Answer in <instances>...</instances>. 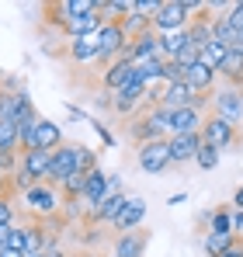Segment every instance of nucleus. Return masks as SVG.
Segmentation results:
<instances>
[{"instance_id": "obj_19", "label": "nucleus", "mask_w": 243, "mask_h": 257, "mask_svg": "<svg viewBox=\"0 0 243 257\" xmlns=\"http://www.w3.org/2000/svg\"><path fill=\"white\" fill-rule=\"evenodd\" d=\"M195 90L184 84H170V87H163V97H160V108H167V111H181V108H191L195 104Z\"/></svg>"}, {"instance_id": "obj_50", "label": "nucleus", "mask_w": 243, "mask_h": 257, "mask_svg": "<svg viewBox=\"0 0 243 257\" xmlns=\"http://www.w3.org/2000/svg\"><path fill=\"white\" fill-rule=\"evenodd\" d=\"M7 236H11V226H0V250L7 247Z\"/></svg>"}, {"instance_id": "obj_44", "label": "nucleus", "mask_w": 243, "mask_h": 257, "mask_svg": "<svg viewBox=\"0 0 243 257\" xmlns=\"http://www.w3.org/2000/svg\"><path fill=\"white\" fill-rule=\"evenodd\" d=\"M7 250L28 254V247H25V226H11V236H7Z\"/></svg>"}, {"instance_id": "obj_37", "label": "nucleus", "mask_w": 243, "mask_h": 257, "mask_svg": "<svg viewBox=\"0 0 243 257\" xmlns=\"http://www.w3.org/2000/svg\"><path fill=\"white\" fill-rule=\"evenodd\" d=\"M59 191L66 195V202H77V198L83 195V174H70V177L59 184Z\"/></svg>"}, {"instance_id": "obj_3", "label": "nucleus", "mask_w": 243, "mask_h": 257, "mask_svg": "<svg viewBox=\"0 0 243 257\" xmlns=\"http://www.w3.org/2000/svg\"><path fill=\"white\" fill-rule=\"evenodd\" d=\"M125 49H129V39H125L122 25H118V21H104L101 32H97V66L115 63Z\"/></svg>"}, {"instance_id": "obj_53", "label": "nucleus", "mask_w": 243, "mask_h": 257, "mask_svg": "<svg viewBox=\"0 0 243 257\" xmlns=\"http://www.w3.org/2000/svg\"><path fill=\"white\" fill-rule=\"evenodd\" d=\"M45 257H66V254H63V250H49Z\"/></svg>"}, {"instance_id": "obj_24", "label": "nucleus", "mask_w": 243, "mask_h": 257, "mask_svg": "<svg viewBox=\"0 0 243 257\" xmlns=\"http://www.w3.org/2000/svg\"><path fill=\"white\" fill-rule=\"evenodd\" d=\"M163 63H167L163 56H157V59H139V63H136V80L146 87V90L157 87L163 80Z\"/></svg>"}, {"instance_id": "obj_49", "label": "nucleus", "mask_w": 243, "mask_h": 257, "mask_svg": "<svg viewBox=\"0 0 243 257\" xmlns=\"http://www.w3.org/2000/svg\"><path fill=\"white\" fill-rule=\"evenodd\" d=\"M233 209H240V212H243V184L233 191Z\"/></svg>"}, {"instance_id": "obj_52", "label": "nucleus", "mask_w": 243, "mask_h": 257, "mask_svg": "<svg viewBox=\"0 0 243 257\" xmlns=\"http://www.w3.org/2000/svg\"><path fill=\"white\" fill-rule=\"evenodd\" d=\"M0 257H25V254H18V250H7V247H4V250H0Z\"/></svg>"}, {"instance_id": "obj_25", "label": "nucleus", "mask_w": 243, "mask_h": 257, "mask_svg": "<svg viewBox=\"0 0 243 257\" xmlns=\"http://www.w3.org/2000/svg\"><path fill=\"white\" fill-rule=\"evenodd\" d=\"M101 25H104V18H101V14H87V18H77V21H66V25H63V35H66V39L97 35V32H101Z\"/></svg>"}, {"instance_id": "obj_7", "label": "nucleus", "mask_w": 243, "mask_h": 257, "mask_svg": "<svg viewBox=\"0 0 243 257\" xmlns=\"http://www.w3.org/2000/svg\"><path fill=\"white\" fill-rule=\"evenodd\" d=\"M188 11H184V4L181 0H163V7L157 11V18H153V32L157 35H167V32H181V28H188Z\"/></svg>"}, {"instance_id": "obj_39", "label": "nucleus", "mask_w": 243, "mask_h": 257, "mask_svg": "<svg viewBox=\"0 0 243 257\" xmlns=\"http://www.w3.org/2000/svg\"><path fill=\"white\" fill-rule=\"evenodd\" d=\"M35 139H39V118L21 125V153L25 150H35Z\"/></svg>"}, {"instance_id": "obj_28", "label": "nucleus", "mask_w": 243, "mask_h": 257, "mask_svg": "<svg viewBox=\"0 0 243 257\" xmlns=\"http://www.w3.org/2000/svg\"><path fill=\"white\" fill-rule=\"evenodd\" d=\"M219 77H222L226 84L243 87V52H240V49H229V52H226L222 66H219Z\"/></svg>"}, {"instance_id": "obj_34", "label": "nucleus", "mask_w": 243, "mask_h": 257, "mask_svg": "<svg viewBox=\"0 0 243 257\" xmlns=\"http://www.w3.org/2000/svg\"><path fill=\"white\" fill-rule=\"evenodd\" d=\"M73 150H77V171L80 174H90L97 167V153L90 150V146H83V143H73Z\"/></svg>"}, {"instance_id": "obj_43", "label": "nucleus", "mask_w": 243, "mask_h": 257, "mask_svg": "<svg viewBox=\"0 0 243 257\" xmlns=\"http://www.w3.org/2000/svg\"><path fill=\"white\" fill-rule=\"evenodd\" d=\"M198 59H202V52H198L195 45H188V49H181V52H177V59H174V63H177L181 70H191Z\"/></svg>"}, {"instance_id": "obj_55", "label": "nucleus", "mask_w": 243, "mask_h": 257, "mask_svg": "<svg viewBox=\"0 0 243 257\" xmlns=\"http://www.w3.org/2000/svg\"><path fill=\"white\" fill-rule=\"evenodd\" d=\"M25 257H45V254H25Z\"/></svg>"}, {"instance_id": "obj_26", "label": "nucleus", "mask_w": 243, "mask_h": 257, "mask_svg": "<svg viewBox=\"0 0 243 257\" xmlns=\"http://www.w3.org/2000/svg\"><path fill=\"white\" fill-rule=\"evenodd\" d=\"M63 146V128L49 118H39V139H35V150H45V153H56Z\"/></svg>"}, {"instance_id": "obj_36", "label": "nucleus", "mask_w": 243, "mask_h": 257, "mask_svg": "<svg viewBox=\"0 0 243 257\" xmlns=\"http://www.w3.org/2000/svg\"><path fill=\"white\" fill-rule=\"evenodd\" d=\"M7 181H11V188H14V191H18V195H25V191H28V188H35V184H42V181H35V177H32V174L25 171V167H21V164H18V171L11 174V177H7Z\"/></svg>"}, {"instance_id": "obj_14", "label": "nucleus", "mask_w": 243, "mask_h": 257, "mask_svg": "<svg viewBox=\"0 0 243 257\" xmlns=\"http://www.w3.org/2000/svg\"><path fill=\"white\" fill-rule=\"evenodd\" d=\"M122 56H125V59H129L132 66H136L139 59H157V56H163V52H160V35H157V32L150 28L146 35L132 39V42H129V49H125Z\"/></svg>"}, {"instance_id": "obj_45", "label": "nucleus", "mask_w": 243, "mask_h": 257, "mask_svg": "<svg viewBox=\"0 0 243 257\" xmlns=\"http://www.w3.org/2000/svg\"><path fill=\"white\" fill-rule=\"evenodd\" d=\"M0 226H18L14 222V205H11L7 195H0Z\"/></svg>"}, {"instance_id": "obj_56", "label": "nucleus", "mask_w": 243, "mask_h": 257, "mask_svg": "<svg viewBox=\"0 0 243 257\" xmlns=\"http://www.w3.org/2000/svg\"><path fill=\"white\" fill-rule=\"evenodd\" d=\"M0 181H4V171H0Z\"/></svg>"}, {"instance_id": "obj_29", "label": "nucleus", "mask_w": 243, "mask_h": 257, "mask_svg": "<svg viewBox=\"0 0 243 257\" xmlns=\"http://www.w3.org/2000/svg\"><path fill=\"white\" fill-rule=\"evenodd\" d=\"M188 45H191V39H188V28L160 35V52H163V59H177V52H181V49H188Z\"/></svg>"}, {"instance_id": "obj_5", "label": "nucleus", "mask_w": 243, "mask_h": 257, "mask_svg": "<svg viewBox=\"0 0 243 257\" xmlns=\"http://www.w3.org/2000/svg\"><path fill=\"white\" fill-rule=\"evenodd\" d=\"M21 198H25L28 212L39 215V219H49V215L59 212V195H56V188H52V184H45V181L35 184V188H28Z\"/></svg>"}, {"instance_id": "obj_15", "label": "nucleus", "mask_w": 243, "mask_h": 257, "mask_svg": "<svg viewBox=\"0 0 243 257\" xmlns=\"http://www.w3.org/2000/svg\"><path fill=\"white\" fill-rule=\"evenodd\" d=\"M205 115L198 108H181V111H170V125H167V136H195L202 132Z\"/></svg>"}, {"instance_id": "obj_13", "label": "nucleus", "mask_w": 243, "mask_h": 257, "mask_svg": "<svg viewBox=\"0 0 243 257\" xmlns=\"http://www.w3.org/2000/svg\"><path fill=\"white\" fill-rule=\"evenodd\" d=\"M198 150H202V132H195V136H167L170 164H188V160H195Z\"/></svg>"}, {"instance_id": "obj_42", "label": "nucleus", "mask_w": 243, "mask_h": 257, "mask_svg": "<svg viewBox=\"0 0 243 257\" xmlns=\"http://www.w3.org/2000/svg\"><path fill=\"white\" fill-rule=\"evenodd\" d=\"M226 21L233 25V32H236V35H243V0H233V4H229Z\"/></svg>"}, {"instance_id": "obj_46", "label": "nucleus", "mask_w": 243, "mask_h": 257, "mask_svg": "<svg viewBox=\"0 0 243 257\" xmlns=\"http://www.w3.org/2000/svg\"><path fill=\"white\" fill-rule=\"evenodd\" d=\"M94 128H97V136H101V143H104V146H115V136H111L108 128L101 125V122H94Z\"/></svg>"}, {"instance_id": "obj_38", "label": "nucleus", "mask_w": 243, "mask_h": 257, "mask_svg": "<svg viewBox=\"0 0 243 257\" xmlns=\"http://www.w3.org/2000/svg\"><path fill=\"white\" fill-rule=\"evenodd\" d=\"M195 164H198L202 171H215V167H219V150H212V146L202 143V150L195 153Z\"/></svg>"}, {"instance_id": "obj_4", "label": "nucleus", "mask_w": 243, "mask_h": 257, "mask_svg": "<svg viewBox=\"0 0 243 257\" xmlns=\"http://www.w3.org/2000/svg\"><path fill=\"white\" fill-rule=\"evenodd\" d=\"M240 139V128L233 125V122H226V118H219V115H205V122H202V143L205 146H212V150H226V146H233Z\"/></svg>"}, {"instance_id": "obj_2", "label": "nucleus", "mask_w": 243, "mask_h": 257, "mask_svg": "<svg viewBox=\"0 0 243 257\" xmlns=\"http://www.w3.org/2000/svg\"><path fill=\"white\" fill-rule=\"evenodd\" d=\"M208 108H212V115H219V118H226V122H233L240 128L243 125V87L236 84L215 87L208 94Z\"/></svg>"}, {"instance_id": "obj_9", "label": "nucleus", "mask_w": 243, "mask_h": 257, "mask_svg": "<svg viewBox=\"0 0 243 257\" xmlns=\"http://www.w3.org/2000/svg\"><path fill=\"white\" fill-rule=\"evenodd\" d=\"M143 108H146V87L139 84V80H132L129 87H122L118 94L111 97V111L115 115H136Z\"/></svg>"}, {"instance_id": "obj_27", "label": "nucleus", "mask_w": 243, "mask_h": 257, "mask_svg": "<svg viewBox=\"0 0 243 257\" xmlns=\"http://www.w3.org/2000/svg\"><path fill=\"white\" fill-rule=\"evenodd\" d=\"M21 153V125L0 118V157H18Z\"/></svg>"}, {"instance_id": "obj_12", "label": "nucleus", "mask_w": 243, "mask_h": 257, "mask_svg": "<svg viewBox=\"0 0 243 257\" xmlns=\"http://www.w3.org/2000/svg\"><path fill=\"white\" fill-rule=\"evenodd\" d=\"M70 174H80V171H77V150H73V143H63V146L52 153V164H49V181L63 184Z\"/></svg>"}, {"instance_id": "obj_47", "label": "nucleus", "mask_w": 243, "mask_h": 257, "mask_svg": "<svg viewBox=\"0 0 243 257\" xmlns=\"http://www.w3.org/2000/svg\"><path fill=\"white\" fill-rule=\"evenodd\" d=\"M219 257H243V240H236V243H233L229 250H222Z\"/></svg>"}, {"instance_id": "obj_18", "label": "nucleus", "mask_w": 243, "mask_h": 257, "mask_svg": "<svg viewBox=\"0 0 243 257\" xmlns=\"http://www.w3.org/2000/svg\"><path fill=\"white\" fill-rule=\"evenodd\" d=\"M7 122H14V125H25V122H35L39 118V111H35V104H32V94L28 90H14L11 94V104H7V115H4Z\"/></svg>"}, {"instance_id": "obj_16", "label": "nucleus", "mask_w": 243, "mask_h": 257, "mask_svg": "<svg viewBox=\"0 0 243 257\" xmlns=\"http://www.w3.org/2000/svg\"><path fill=\"white\" fill-rule=\"evenodd\" d=\"M146 243H150V233H143V229L118 233V236L111 240V257H143Z\"/></svg>"}, {"instance_id": "obj_40", "label": "nucleus", "mask_w": 243, "mask_h": 257, "mask_svg": "<svg viewBox=\"0 0 243 257\" xmlns=\"http://www.w3.org/2000/svg\"><path fill=\"white\" fill-rule=\"evenodd\" d=\"M160 7H163V0H136V4H132V11H136V14H143L146 21H153Z\"/></svg>"}, {"instance_id": "obj_48", "label": "nucleus", "mask_w": 243, "mask_h": 257, "mask_svg": "<svg viewBox=\"0 0 243 257\" xmlns=\"http://www.w3.org/2000/svg\"><path fill=\"white\" fill-rule=\"evenodd\" d=\"M111 97H115V94H108V90H101V94H97L94 101H97V108H111Z\"/></svg>"}, {"instance_id": "obj_6", "label": "nucleus", "mask_w": 243, "mask_h": 257, "mask_svg": "<svg viewBox=\"0 0 243 257\" xmlns=\"http://www.w3.org/2000/svg\"><path fill=\"white\" fill-rule=\"evenodd\" d=\"M136 164L143 174H163L170 167V153H167V139H157V143H143L136 146Z\"/></svg>"}, {"instance_id": "obj_30", "label": "nucleus", "mask_w": 243, "mask_h": 257, "mask_svg": "<svg viewBox=\"0 0 243 257\" xmlns=\"http://www.w3.org/2000/svg\"><path fill=\"white\" fill-rule=\"evenodd\" d=\"M132 4H136V0H132ZM118 25H122V32H125V39H129V42H132V39H139V35H146V32L153 28V21H146V18H143V14H136V11H132V14H125Z\"/></svg>"}, {"instance_id": "obj_54", "label": "nucleus", "mask_w": 243, "mask_h": 257, "mask_svg": "<svg viewBox=\"0 0 243 257\" xmlns=\"http://www.w3.org/2000/svg\"><path fill=\"white\" fill-rule=\"evenodd\" d=\"M0 195H7V181H0Z\"/></svg>"}, {"instance_id": "obj_31", "label": "nucleus", "mask_w": 243, "mask_h": 257, "mask_svg": "<svg viewBox=\"0 0 243 257\" xmlns=\"http://www.w3.org/2000/svg\"><path fill=\"white\" fill-rule=\"evenodd\" d=\"M233 243H236L233 233H205V240H202V247H205V254H208V257H219L222 250H229Z\"/></svg>"}, {"instance_id": "obj_10", "label": "nucleus", "mask_w": 243, "mask_h": 257, "mask_svg": "<svg viewBox=\"0 0 243 257\" xmlns=\"http://www.w3.org/2000/svg\"><path fill=\"white\" fill-rule=\"evenodd\" d=\"M143 219H146V198L129 195L125 209L111 219V229H115V233H132V229H139V226H143Z\"/></svg>"}, {"instance_id": "obj_32", "label": "nucleus", "mask_w": 243, "mask_h": 257, "mask_svg": "<svg viewBox=\"0 0 243 257\" xmlns=\"http://www.w3.org/2000/svg\"><path fill=\"white\" fill-rule=\"evenodd\" d=\"M125 14H132V0H101V18L104 21H122Z\"/></svg>"}, {"instance_id": "obj_51", "label": "nucleus", "mask_w": 243, "mask_h": 257, "mask_svg": "<svg viewBox=\"0 0 243 257\" xmlns=\"http://www.w3.org/2000/svg\"><path fill=\"white\" fill-rule=\"evenodd\" d=\"M181 202H184V195H181V191H177V195H170V198H167V205H174V209H177V205H181Z\"/></svg>"}, {"instance_id": "obj_20", "label": "nucleus", "mask_w": 243, "mask_h": 257, "mask_svg": "<svg viewBox=\"0 0 243 257\" xmlns=\"http://www.w3.org/2000/svg\"><path fill=\"white\" fill-rule=\"evenodd\" d=\"M66 52H70V59H73L77 66H97V35L70 39Z\"/></svg>"}, {"instance_id": "obj_8", "label": "nucleus", "mask_w": 243, "mask_h": 257, "mask_svg": "<svg viewBox=\"0 0 243 257\" xmlns=\"http://www.w3.org/2000/svg\"><path fill=\"white\" fill-rule=\"evenodd\" d=\"M132 80H136V66L125 56H118L108 66H101V90H108V94H118L122 87H129Z\"/></svg>"}, {"instance_id": "obj_1", "label": "nucleus", "mask_w": 243, "mask_h": 257, "mask_svg": "<svg viewBox=\"0 0 243 257\" xmlns=\"http://www.w3.org/2000/svg\"><path fill=\"white\" fill-rule=\"evenodd\" d=\"M167 125H170V111L167 108H143L139 118L129 125V136L136 139V146L157 143V139H167Z\"/></svg>"}, {"instance_id": "obj_22", "label": "nucleus", "mask_w": 243, "mask_h": 257, "mask_svg": "<svg viewBox=\"0 0 243 257\" xmlns=\"http://www.w3.org/2000/svg\"><path fill=\"white\" fill-rule=\"evenodd\" d=\"M52 240H56V236H52L42 222H28V226H25V247H28V254H49V250H56Z\"/></svg>"}, {"instance_id": "obj_35", "label": "nucleus", "mask_w": 243, "mask_h": 257, "mask_svg": "<svg viewBox=\"0 0 243 257\" xmlns=\"http://www.w3.org/2000/svg\"><path fill=\"white\" fill-rule=\"evenodd\" d=\"M226 52H229V49H226V45H219V42L205 45V49H202V63H205V66H212V70L219 73V66H222V59H226Z\"/></svg>"}, {"instance_id": "obj_17", "label": "nucleus", "mask_w": 243, "mask_h": 257, "mask_svg": "<svg viewBox=\"0 0 243 257\" xmlns=\"http://www.w3.org/2000/svg\"><path fill=\"white\" fill-rule=\"evenodd\" d=\"M184 84L191 87L195 94H205V97H208V94L219 87V73H215L212 66H205L202 59H198L191 70H184Z\"/></svg>"}, {"instance_id": "obj_33", "label": "nucleus", "mask_w": 243, "mask_h": 257, "mask_svg": "<svg viewBox=\"0 0 243 257\" xmlns=\"http://www.w3.org/2000/svg\"><path fill=\"white\" fill-rule=\"evenodd\" d=\"M208 233H233V209H215L208 215Z\"/></svg>"}, {"instance_id": "obj_11", "label": "nucleus", "mask_w": 243, "mask_h": 257, "mask_svg": "<svg viewBox=\"0 0 243 257\" xmlns=\"http://www.w3.org/2000/svg\"><path fill=\"white\" fill-rule=\"evenodd\" d=\"M125 202H129V195H125V191H108V195H104L90 212H87V219H90L94 226H104V222L111 226V219L125 209Z\"/></svg>"}, {"instance_id": "obj_21", "label": "nucleus", "mask_w": 243, "mask_h": 257, "mask_svg": "<svg viewBox=\"0 0 243 257\" xmlns=\"http://www.w3.org/2000/svg\"><path fill=\"white\" fill-rule=\"evenodd\" d=\"M104 195H108V174L101 171V167H94L90 174H83V195H80V202H87V205L94 209Z\"/></svg>"}, {"instance_id": "obj_41", "label": "nucleus", "mask_w": 243, "mask_h": 257, "mask_svg": "<svg viewBox=\"0 0 243 257\" xmlns=\"http://www.w3.org/2000/svg\"><path fill=\"white\" fill-rule=\"evenodd\" d=\"M181 80H184V70H181L174 59H167V63H163V80H160V84L170 87V84H181Z\"/></svg>"}, {"instance_id": "obj_23", "label": "nucleus", "mask_w": 243, "mask_h": 257, "mask_svg": "<svg viewBox=\"0 0 243 257\" xmlns=\"http://www.w3.org/2000/svg\"><path fill=\"white\" fill-rule=\"evenodd\" d=\"M18 164L32 174L35 181H49V164H52V153H45V150H25Z\"/></svg>"}]
</instances>
